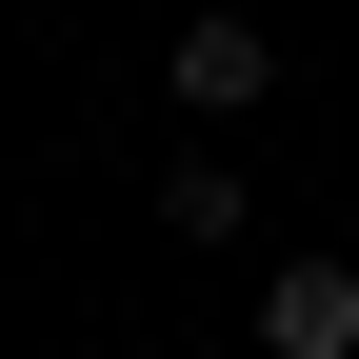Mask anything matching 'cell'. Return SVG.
I'll use <instances>...</instances> for the list:
<instances>
[{
    "mask_svg": "<svg viewBox=\"0 0 359 359\" xmlns=\"http://www.w3.org/2000/svg\"><path fill=\"white\" fill-rule=\"evenodd\" d=\"M259 80H280V40H259V20H180V100H200V120H240Z\"/></svg>",
    "mask_w": 359,
    "mask_h": 359,
    "instance_id": "7a4b0ae2",
    "label": "cell"
},
{
    "mask_svg": "<svg viewBox=\"0 0 359 359\" xmlns=\"http://www.w3.org/2000/svg\"><path fill=\"white\" fill-rule=\"evenodd\" d=\"M259 339H280V359H359V280H339V259H280Z\"/></svg>",
    "mask_w": 359,
    "mask_h": 359,
    "instance_id": "6da1fadb",
    "label": "cell"
}]
</instances>
